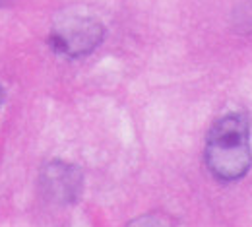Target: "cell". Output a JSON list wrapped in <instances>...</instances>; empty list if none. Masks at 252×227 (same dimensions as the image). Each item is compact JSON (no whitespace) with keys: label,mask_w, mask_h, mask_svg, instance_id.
<instances>
[{"label":"cell","mask_w":252,"mask_h":227,"mask_svg":"<svg viewBox=\"0 0 252 227\" xmlns=\"http://www.w3.org/2000/svg\"><path fill=\"white\" fill-rule=\"evenodd\" d=\"M233 28L239 33H252V2H245L235 10Z\"/></svg>","instance_id":"obj_4"},{"label":"cell","mask_w":252,"mask_h":227,"mask_svg":"<svg viewBox=\"0 0 252 227\" xmlns=\"http://www.w3.org/2000/svg\"><path fill=\"white\" fill-rule=\"evenodd\" d=\"M2 99H4V94H2V88H0V105H2Z\"/></svg>","instance_id":"obj_7"},{"label":"cell","mask_w":252,"mask_h":227,"mask_svg":"<svg viewBox=\"0 0 252 227\" xmlns=\"http://www.w3.org/2000/svg\"><path fill=\"white\" fill-rule=\"evenodd\" d=\"M210 173L223 183L243 179L252 165L251 130L243 115L231 113L218 119L206 142Z\"/></svg>","instance_id":"obj_1"},{"label":"cell","mask_w":252,"mask_h":227,"mask_svg":"<svg viewBox=\"0 0 252 227\" xmlns=\"http://www.w3.org/2000/svg\"><path fill=\"white\" fill-rule=\"evenodd\" d=\"M126 227H175V224L165 216V214H144L138 216L136 220H132Z\"/></svg>","instance_id":"obj_5"},{"label":"cell","mask_w":252,"mask_h":227,"mask_svg":"<svg viewBox=\"0 0 252 227\" xmlns=\"http://www.w3.org/2000/svg\"><path fill=\"white\" fill-rule=\"evenodd\" d=\"M39 185L43 196L59 206H70L76 204L84 191V175L82 171L72 163L49 162L39 175Z\"/></svg>","instance_id":"obj_3"},{"label":"cell","mask_w":252,"mask_h":227,"mask_svg":"<svg viewBox=\"0 0 252 227\" xmlns=\"http://www.w3.org/2000/svg\"><path fill=\"white\" fill-rule=\"evenodd\" d=\"M6 4H10V0H0V8H2V6H6Z\"/></svg>","instance_id":"obj_6"},{"label":"cell","mask_w":252,"mask_h":227,"mask_svg":"<svg viewBox=\"0 0 252 227\" xmlns=\"http://www.w3.org/2000/svg\"><path fill=\"white\" fill-rule=\"evenodd\" d=\"M105 39V26L94 18H72L53 28L49 47L66 59H82L92 55Z\"/></svg>","instance_id":"obj_2"}]
</instances>
